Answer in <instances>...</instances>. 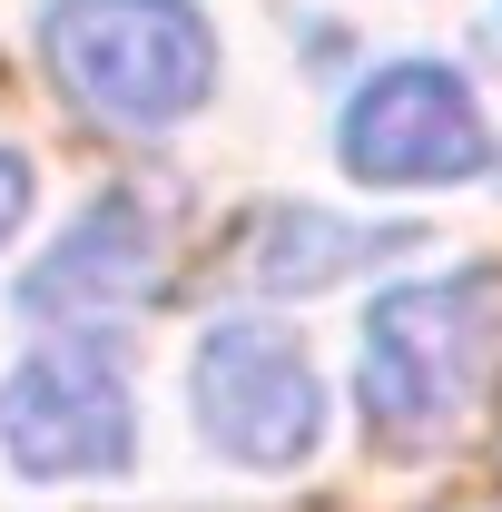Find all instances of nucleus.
Listing matches in <instances>:
<instances>
[{"instance_id":"f03ea898","label":"nucleus","mask_w":502,"mask_h":512,"mask_svg":"<svg viewBox=\"0 0 502 512\" xmlns=\"http://www.w3.org/2000/svg\"><path fill=\"white\" fill-rule=\"evenodd\" d=\"M493 335H502V276L493 266L375 296V316H365V424L404 453L434 444L443 424L473 404Z\"/></svg>"},{"instance_id":"f257e3e1","label":"nucleus","mask_w":502,"mask_h":512,"mask_svg":"<svg viewBox=\"0 0 502 512\" xmlns=\"http://www.w3.org/2000/svg\"><path fill=\"white\" fill-rule=\"evenodd\" d=\"M40 50L89 119L138 128V138L197 119L217 89V40L197 0H50Z\"/></svg>"},{"instance_id":"20e7f679","label":"nucleus","mask_w":502,"mask_h":512,"mask_svg":"<svg viewBox=\"0 0 502 512\" xmlns=\"http://www.w3.org/2000/svg\"><path fill=\"white\" fill-rule=\"evenodd\" d=\"M197 414H207V444L256 463V473L306 463L315 434H325L315 365L286 335H266V325H207V345H197Z\"/></svg>"},{"instance_id":"423d86ee","label":"nucleus","mask_w":502,"mask_h":512,"mask_svg":"<svg viewBox=\"0 0 502 512\" xmlns=\"http://www.w3.org/2000/svg\"><path fill=\"white\" fill-rule=\"evenodd\" d=\"M158 276H168V266H158V217H148L138 197H99L60 247H50V266H30L20 306H30V316H60V325H89V316L148 306Z\"/></svg>"},{"instance_id":"39448f33","label":"nucleus","mask_w":502,"mask_h":512,"mask_svg":"<svg viewBox=\"0 0 502 512\" xmlns=\"http://www.w3.org/2000/svg\"><path fill=\"white\" fill-rule=\"evenodd\" d=\"M128 384L99 345H50L30 355L20 375L0 384V453L40 483H69V473H119L128 463Z\"/></svg>"},{"instance_id":"6e6552de","label":"nucleus","mask_w":502,"mask_h":512,"mask_svg":"<svg viewBox=\"0 0 502 512\" xmlns=\"http://www.w3.org/2000/svg\"><path fill=\"white\" fill-rule=\"evenodd\" d=\"M30 217V168H20V148H0V237Z\"/></svg>"},{"instance_id":"0eeeda50","label":"nucleus","mask_w":502,"mask_h":512,"mask_svg":"<svg viewBox=\"0 0 502 512\" xmlns=\"http://www.w3.org/2000/svg\"><path fill=\"white\" fill-rule=\"evenodd\" d=\"M237 256H247V286H266V296H315V286L355 276V256H375V237L365 227H335L315 207H266Z\"/></svg>"},{"instance_id":"7ed1b4c3","label":"nucleus","mask_w":502,"mask_h":512,"mask_svg":"<svg viewBox=\"0 0 502 512\" xmlns=\"http://www.w3.org/2000/svg\"><path fill=\"white\" fill-rule=\"evenodd\" d=\"M483 158H493L483 99L443 60L375 69L345 109V168L365 188H453V178H483Z\"/></svg>"}]
</instances>
